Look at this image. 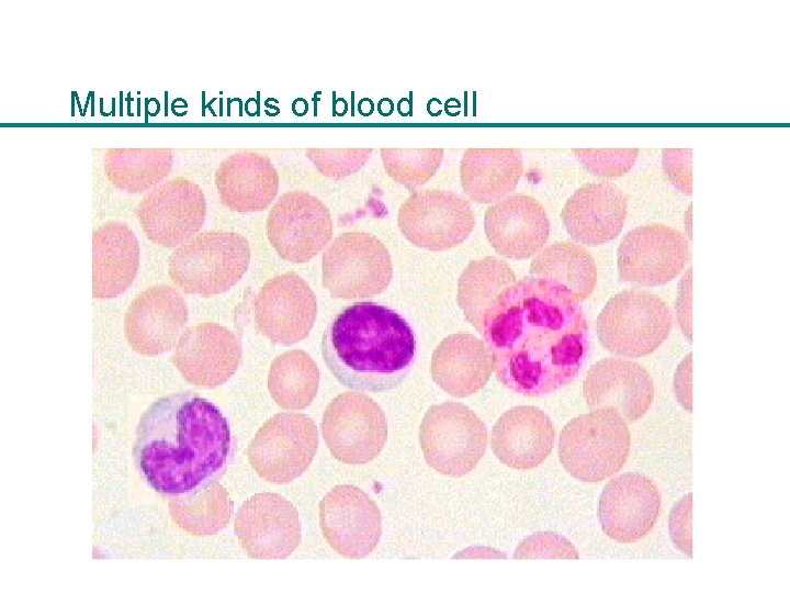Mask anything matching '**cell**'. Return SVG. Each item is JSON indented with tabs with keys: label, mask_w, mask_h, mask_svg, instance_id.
Returning a JSON list of instances; mask_svg holds the SVG:
<instances>
[{
	"label": "cell",
	"mask_w": 790,
	"mask_h": 593,
	"mask_svg": "<svg viewBox=\"0 0 790 593\" xmlns=\"http://www.w3.org/2000/svg\"><path fill=\"white\" fill-rule=\"evenodd\" d=\"M483 337L497 380L526 396L571 383L589 350L579 302L560 283L534 276L516 281L493 302Z\"/></svg>",
	"instance_id": "1"
},
{
	"label": "cell",
	"mask_w": 790,
	"mask_h": 593,
	"mask_svg": "<svg viewBox=\"0 0 790 593\" xmlns=\"http://www.w3.org/2000/svg\"><path fill=\"white\" fill-rule=\"evenodd\" d=\"M232 451L227 418L193 391L155 401L139 418L133 448L139 473L169 497L216 480Z\"/></svg>",
	"instance_id": "2"
},
{
	"label": "cell",
	"mask_w": 790,
	"mask_h": 593,
	"mask_svg": "<svg viewBox=\"0 0 790 593\" xmlns=\"http://www.w3.org/2000/svg\"><path fill=\"white\" fill-rule=\"evenodd\" d=\"M323 359L345 387L383 392L399 385L413 368L416 339L407 321L376 302L340 311L321 338Z\"/></svg>",
	"instance_id": "3"
},
{
	"label": "cell",
	"mask_w": 790,
	"mask_h": 593,
	"mask_svg": "<svg viewBox=\"0 0 790 593\" xmlns=\"http://www.w3.org/2000/svg\"><path fill=\"white\" fill-rule=\"evenodd\" d=\"M631 447L623 416L612 407L591 410L571 419L558 439L565 470L584 482H599L621 470Z\"/></svg>",
	"instance_id": "4"
},
{
	"label": "cell",
	"mask_w": 790,
	"mask_h": 593,
	"mask_svg": "<svg viewBox=\"0 0 790 593\" xmlns=\"http://www.w3.org/2000/svg\"><path fill=\"white\" fill-rule=\"evenodd\" d=\"M250 261L247 238L237 232L212 230L196 234L169 257V276L187 294L223 293L245 275Z\"/></svg>",
	"instance_id": "5"
},
{
	"label": "cell",
	"mask_w": 790,
	"mask_h": 593,
	"mask_svg": "<svg viewBox=\"0 0 790 593\" xmlns=\"http://www.w3.org/2000/svg\"><path fill=\"white\" fill-rule=\"evenodd\" d=\"M673 315L657 294L627 289L606 303L596 321L600 344L616 356L639 358L652 354L667 338Z\"/></svg>",
	"instance_id": "6"
},
{
	"label": "cell",
	"mask_w": 790,
	"mask_h": 593,
	"mask_svg": "<svg viewBox=\"0 0 790 593\" xmlns=\"http://www.w3.org/2000/svg\"><path fill=\"white\" fill-rule=\"evenodd\" d=\"M425 460L437 472L461 477L472 471L487 446L484 422L463 403L432 405L419 428Z\"/></svg>",
	"instance_id": "7"
},
{
	"label": "cell",
	"mask_w": 790,
	"mask_h": 593,
	"mask_svg": "<svg viewBox=\"0 0 790 593\" xmlns=\"http://www.w3.org/2000/svg\"><path fill=\"white\" fill-rule=\"evenodd\" d=\"M393 277L386 246L374 235L351 231L337 236L323 254V286L336 299L382 293Z\"/></svg>",
	"instance_id": "8"
},
{
	"label": "cell",
	"mask_w": 790,
	"mask_h": 593,
	"mask_svg": "<svg viewBox=\"0 0 790 593\" xmlns=\"http://www.w3.org/2000/svg\"><path fill=\"white\" fill-rule=\"evenodd\" d=\"M317 447L315 422L303 413L283 412L257 430L248 446V460L260 478L283 484L306 471Z\"/></svg>",
	"instance_id": "9"
},
{
	"label": "cell",
	"mask_w": 790,
	"mask_h": 593,
	"mask_svg": "<svg viewBox=\"0 0 790 593\" xmlns=\"http://www.w3.org/2000/svg\"><path fill=\"white\" fill-rule=\"evenodd\" d=\"M321 434L337 460L361 465L382 451L387 439V421L381 406L369 395L343 392L324 411Z\"/></svg>",
	"instance_id": "10"
},
{
	"label": "cell",
	"mask_w": 790,
	"mask_h": 593,
	"mask_svg": "<svg viewBox=\"0 0 790 593\" xmlns=\"http://www.w3.org/2000/svg\"><path fill=\"white\" fill-rule=\"evenodd\" d=\"M134 213L153 244L174 248L201 231L206 216V200L196 182L176 176L146 193Z\"/></svg>",
	"instance_id": "11"
},
{
	"label": "cell",
	"mask_w": 790,
	"mask_h": 593,
	"mask_svg": "<svg viewBox=\"0 0 790 593\" xmlns=\"http://www.w3.org/2000/svg\"><path fill=\"white\" fill-rule=\"evenodd\" d=\"M397 223L411 244L439 251L453 248L469 237L475 226V214L462 195L426 189L413 192L402 203Z\"/></svg>",
	"instance_id": "12"
},
{
	"label": "cell",
	"mask_w": 790,
	"mask_h": 593,
	"mask_svg": "<svg viewBox=\"0 0 790 593\" xmlns=\"http://www.w3.org/2000/svg\"><path fill=\"white\" fill-rule=\"evenodd\" d=\"M266 230L271 246L282 259L302 264L328 245L334 224L324 202L306 191L295 190L283 193L272 205Z\"/></svg>",
	"instance_id": "13"
},
{
	"label": "cell",
	"mask_w": 790,
	"mask_h": 593,
	"mask_svg": "<svg viewBox=\"0 0 790 593\" xmlns=\"http://www.w3.org/2000/svg\"><path fill=\"white\" fill-rule=\"evenodd\" d=\"M690 259L686 235L651 223L629 231L618 248L620 279L640 286H661L675 279Z\"/></svg>",
	"instance_id": "14"
},
{
	"label": "cell",
	"mask_w": 790,
	"mask_h": 593,
	"mask_svg": "<svg viewBox=\"0 0 790 593\" xmlns=\"http://www.w3.org/2000/svg\"><path fill=\"white\" fill-rule=\"evenodd\" d=\"M319 526L337 553L360 559L377 546L382 516L376 503L363 490L338 484L319 503Z\"/></svg>",
	"instance_id": "15"
},
{
	"label": "cell",
	"mask_w": 790,
	"mask_h": 593,
	"mask_svg": "<svg viewBox=\"0 0 790 593\" xmlns=\"http://www.w3.org/2000/svg\"><path fill=\"white\" fill-rule=\"evenodd\" d=\"M234 529L244 551L252 559H285L302 538L296 507L272 492L246 500L235 516Z\"/></svg>",
	"instance_id": "16"
},
{
	"label": "cell",
	"mask_w": 790,
	"mask_h": 593,
	"mask_svg": "<svg viewBox=\"0 0 790 593\" xmlns=\"http://www.w3.org/2000/svg\"><path fill=\"white\" fill-rule=\"evenodd\" d=\"M257 329L272 343L290 346L307 337L317 315L316 295L295 272L269 279L255 300Z\"/></svg>",
	"instance_id": "17"
},
{
	"label": "cell",
	"mask_w": 790,
	"mask_h": 593,
	"mask_svg": "<svg viewBox=\"0 0 790 593\" xmlns=\"http://www.w3.org/2000/svg\"><path fill=\"white\" fill-rule=\"evenodd\" d=\"M187 323L188 307L178 290L155 286L131 302L124 316V332L134 351L158 356L177 345Z\"/></svg>",
	"instance_id": "18"
},
{
	"label": "cell",
	"mask_w": 790,
	"mask_h": 593,
	"mask_svg": "<svg viewBox=\"0 0 790 593\" xmlns=\"http://www.w3.org/2000/svg\"><path fill=\"white\" fill-rule=\"evenodd\" d=\"M661 508V494L647 477L625 472L612 478L598 503V518L611 539L630 544L646 536L654 527Z\"/></svg>",
	"instance_id": "19"
},
{
	"label": "cell",
	"mask_w": 790,
	"mask_h": 593,
	"mask_svg": "<svg viewBox=\"0 0 790 593\" xmlns=\"http://www.w3.org/2000/svg\"><path fill=\"white\" fill-rule=\"evenodd\" d=\"M240 360L238 337L213 322L187 328L172 355V362L184 380L202 388L224 384L234 376Z\"/></svg>",
	"instance_id": "20"
},
{
	"label": "cell",
	"mask_w": 790,
	"mask_h": 593,
	"mask_svg": "<svg viewBox=\"0 0 790 593\" xmlns=\"http://www.w3.org/2000/svg\"><path fill=\"white\" fill-rule=\"evenodd\" d=\"M583 394L590 410L612 407L627 423H632L650 409L654 383L640 363L608 357L589 368L583 382Z\"/></svg>",
	"instance_id": "21"
},
{
	"label": "cell",
	"mask_w": 790,
	"mask_h": 593,
	"mask_svg": "<svg viewBox=\"0 0 790 593\" xmlns=\"http://www.w3.org/2000/svg\"><path fill=\"white\" fill-rule=\"evenodd\" d=\"M484 230L499 255L527 259L545 245L550 221L544 206L535 198L515 193L486 210Z\"/></svg>",
	"instance_id": "22"
},
{
	"label": "cell",
	"mask_w": 790,
	"mask_h": 593,
	"mask_svg": "<svg viewBox=\"0 0 790 593\" xmlns=\"http://www.w3.org/2000/svg\"><path fill=\"white\" fill-rule=\"evenodd\" d=\"M627 213V197L620 188L610 182H590L568 198L561 217L575 242L597 246L620 234Z\"/></svg>",
	"instance_id": "23"
},
{
	"label": "cell",
	"mask_w": 790,
	"mask_h": 593,
	"mask_svg": "<svg viewBox=\"0 0 790 593\" xmlns=\"http://www.w3.org/2000/svg\"><path fill=\"white\" fill-rule=\"evenodd\" d=\"M549 415L532 405H518L500 415L492 429L490 446L497 459L517 470L538 467L554 445Z\"/></svg>",
	"instance_id": "24"
},
{
	"label": "cell",
	"mask_w": 790,
	"mask_h": 593,
	"mask_svg": "<svg viewBox=\"0 0 790 593\" xmlns=\"http://www.w3.org/2000/svg\"><path fill=\"white\" fill-rule=\"evenodd\" d=\"M214 180L221 202L238 213L263 211L279 190V174L269 157L251 149L226 156Z\"/></svg>",
	"instance_id": "25"
},
{
	"label": "cell",
	"mask_w": 790,
	"mask_h": 593,
	"mask_svg": "<svg viewBox=\"0 0 790 593\" xmlns=\"http://www.w3.org/2000/svg\"><path fill=\"white\" fill-rule=\"evenodd\" d=\"M140 248L132 228L121 221H108L92 234V295L111 299L134 281Z\"/></svg>",
	"instance_id": "26"
},
{
	"label": "cell",
	"mask_w": 790,
	"mask_h": 593,
	"mask_svg": "<svg viewBox=\"0 0 790 593\" xmlns=\"http://www.w3.org/2000/svg\"><path fill=\"white\" fill-rule=\"evenodd\" d=\"M493 372L485 342L470 333L447 336L431 356L432 380L448 394L466 398L481 390Z\"/></svg>",
	"instance_id": "27"
},
{
	"label": "cell",
	"mask_w": 790,
	"mask_h": 593,
	"mask_svg": "<svg viewBox=\"0 0 790 593\" xmlns=\"http://www.w3.org/2000/svg\"><path fill=\"white\" fill-rule=\"evenodd\" d=\"M522 172V155L517 148H467L460 165L463 191L478 203H494L508 197Z\"/></svg>",
	"instance_id": "28"
},
{
	"label": "cell",
	"mask_w": 790,
	"mask_h": 593,
	"mask_svg": "<svg viewBox=\"0 0 790 593\" xmlns=\"http://www.w3.org/2000/svg\"><path fill=\"white\" fill-rule=\"evenodd\" d=\"M103 176L115 189L140 194L163 182L172 171V148H120L98 150Z\"/></svg>",
	"instance_id": "29"
},
{
	"label": "cell",
	"mask_w": 790,
	"mask_h": 593,
	"mask_svg": "<svg viewBox=\"0 0 790 593\" xmlns=\"http://www.w3.org/2000/svg\"><path fill=\"white\" fill-rule=\"evenodd\" d=\"M509 265L495 256L472 260L458 284V304L464 316L483 335L485 314L499 294L516 282Z\"/></svg>",
	"instance_id": "30"
},
{
	"label": "cell",
	"mask_w": 790,
	"mask_h": 593,
	"mask_svg": "<svg viewBox=\"0 0 790 593\" xmlns=\"http://www.w3.org/2000/svg\"><path fill=\"white\" fill-rule=\"evenodd\" d=\"M530 273L560 283L578 302L590 295L597 282L592 256L573 242H556L545 247L531 261Z\"/></svg>",
	"instance_id": "31"
},
{
	"label": "cell",
	"mask_w": 790,
	"mask_h": 593,
	"mask_svg": "<svg viewBox=\"0 0 790 593\" xmlns=\"http://www.w3.org/2000/svg\"><path fill=\"white\" fill-rule=\"evenodd\" d=\"M169 513L187 533L210 536L228 525L234 503L227 490L214 480L191 492L170 496Z\"/></svg>",
	"instance_id": "32"
},
{
	"label": "cell",
	"mask_w": 790,
	"mask_h": 593,
	"mask_svg": "<svg viewBox=\"0 0 790 593\" xmlns=\"http://www.w3.org/2000/svg\"><path fill=\"white\" fill-rule=\"evenodd\" d=\"M319 385V369L302 349L287 350L275 357L268 374L273 401L284 410H304L314 400Z\"/></svg>",
	"instance_id": "33"
},
{
	"label": "cell",
	"mask_w": 790,
	"mask_h": 593,
	"mask_svg": "<svg viewBox=\"0 0 790 593\" xmlns=\"http://www.w3.org/2000/svg\"><path fill=\"white\" fill-rule=\"evenodd\" d=\"M442 148H382L381 156L388 176L413 189L428 182L443 159Z\"/></svg>",
	"instance_id": "34"
},
{
	"label": "cell",
	"mask_w": 790,
	"mask_h": 593,
	"mask_svg": "<svg viewBox=\"0 0 790 593\" xmlns=\"http://www.w3.org/2000/svg\"><path fill=\"white\" fill-rule=\"evenodd\" d=\"M371 148H308L306 155L326 177L342 179L357 172L369 159Z\"/></svg>",
	"instance_id": "35"
},
{
	"label": "cell",
	"mask_w": 790,
	"mask_h": 593,
	"mask_svg": "<svg viewBox=\"0 0 790 593\" xmlns=\"http://www.w3.org/2000/svg\"><path fill=\"white\" fill-rule=\"evenodd\" d=\"M573 153L592 175L617 178L625 175L634 165L637 148H575Z\"/></svg>",
	"instance_id": "36"
},
{
	"label": "cell",
	"mask_w": 790,
	"mask_h": 593,
	"mask_svg": "<svg viewBox=\"0 0 790 593\" xmlns=\"http://www.w3.org/2000/svg\"><path fill=\"white\" fill-rule=\"evenodd\" d=\"M579 555L574 545L565 537L544 532L527 537L516 548V559H578Z\"/></svg>",
	"instance_id": "37"
},
{
	"label": "cell",
	"mask_w": 790,
	"mask_h": 593,
	"mask_svg": "<svg viewBox=\"0 0 790 593\" xmlns=\"http://www.w3.org/2000/svg\"><path fill=\"white\" fill-rule=\"evenodd\" d=\"M691 507L692 494L688 493L675 504L668 523L674 545L688 557H692Z\"/></svg>",
	"instance_id": "38"
},
{
	"label": "cell",
	"mask_w": 790,
	"mask_h": 593,
	"mask_svg": "<svg viewBox=\"0 0 790 593\" xmlns=\"http://www.w3.org/2000/svg\"><path fill=\"white\" fill-rule=\"evenodd\" d=\"M691 148L663 150V167L669 180L681 192L691 193Z\"/></svg>",
	"instance_id": "39"
},
{
	"label": "cell",
	"mask_w": 790,
	"mask_h": 593,
	"mask_svg": "<svg viewBox=\"0 0 790 593\" xmlns=\"http://www.w3.org/2000/svg\"><path fill=\"white\" fill-rule=\"evenodd\" d=\"M676 312L684 335L691 342V267L679 282Z\"/></svg>",
	"instance_id": "40"
},
{
	"label": "cell",
	"mask_w": 790,
	"mask_h": 593,
	"mask_svg": "<svg viewBox=\"0 0 790 593\" xmlns=\"http://www.w3.org/2000/svg\"><path fill=\"white\" fill-rule=\"evenodd\" d=\"M691 353L678 366L674 378L675 395L681 406L691 412Z\"/></svg>",
	"instance_id": "41"
}]
</instances>
